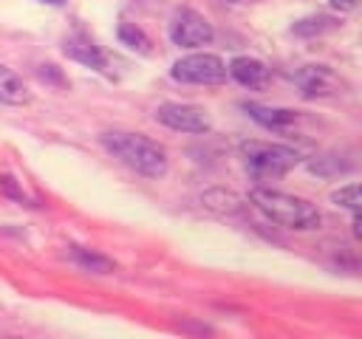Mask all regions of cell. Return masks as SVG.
<instances>
[{"label": "cell", "instance_id": "6da1fadb", "mask_svg": "<svg viewBox=\"0 0 362 339\" xmlns=\"http://www.w3.org/2000/svg\"><path fill=\"white\" fill-rule=\"evenodd\" d=\"M102 147L116 155L122 164H127L130 170L147 175V178H161L167 172V153L164 147H158L156 141L139 136V133H102Z\"/></svg>", "mask_w": 362, "mask_h": 339}, {"label": "cell", "instance_id": "7a4b0ae2", "mask_svg": "<svg viewBox=\"0 0 362 339\" xmlns=\"http://www.w3.org/2000/svg\"><path fill=\"white\" fill-rule=\"evenodd\" d=\"M252 203L272 220L286 229H314L320 223L317 206H311L303 198L277 192V189H252Z\"/></svg>", "mask_w": 362, "mask_h": 339}, {"label": "cell", "instance_id": "3957f363", "mask_svg": "<svg viewBox=\"0 0 362 339\" xmlns=\"http://www.w3.org/2000/svg\"><path fill=\"white\" fill-rule=\"evenodd\" d=\"M240 155L255 178H280L300 161L297 150L286 144H269V141H243Z\"/></svg>", "mask_w": 362, "mask_h": 339}, {"label": "cell", "instance_id": "277c9868", "mask_svg": "<svg viewBox=\"0 0 362 339\" xmlns=\"http://www.w3.org/2000/svg\"><path fill=\"white\" fill-rule=\"evenodd\" d=\"M173 79L189 85H218L226 79V65L215 54H189L173 65Z\"/></svg>", "mask_w": 362, "mask_h": 339}, {"label": "cell", "instance_id": "5b68a950", "mask_svg": "<svg viewBox=\"0 0 362 339\" xmlns=\"http://www.w3.org/2000/svg\"><path fill=\"white\" fill-rule=\"evenodd\" d=\"M170 40L181 48H198V45H206L212 40V25L206 17H201L198 11L192 8H181L173 14V23H170Z\"/></svg>", "mask_w": 362, "mask_h": 339}, {"label": "cell", "instance_id": "8992f818", "mask_svg": "<svg viewBox=\"0 0 362 339\" xmlns=\"http://www.w3.org/2000/svg\"><path fill=\"white\" fill-rule=\"evenodd\" d=\"M156 119L161 124H167L170 130H181V133H206L209 130V116L204 107L198 105H178V102H164L156 107Z\"/></svg>", "mask_w": 362, "mask_h": 339}, {"label": "cell", "instance_id": "52a82bcc", "mask_svg": "<svg viewBox=\"0 0 362 339\" xmlns=\"http://www.w3.org/2000/svg\"><path fill=\"white\" fill-rule=\"evenodd\" d=\"M294 82L305 96H328L337 93V88H342V82L325 65H305L303 71L294 73Z\"/></svg>", "mask_w": 362, "mask_h": 339}, {"label": "cell", "instance_id": "ba28073f", "mask_svg": "<svg viewBox=\"0 0 362 339\" xmlns=\"http://www.w3.org/2000/svg\"><path fill=\"white\" fill-rule=\"evenodd\" d=\"M226 73H229L235 82H240L243 88H260V85H266V79H269V68H266L263 62L252 59V56H238V59H232L229 68H226Z\"/></svg>", "mask_w": 362, "mask_h": 339}, {"label": "cell", "instance_id": "9c48e42d", "mask_svg": "<svg viewBox=\"0 0 362 339\" xmlns=\"http://www.w3.org/2000/svg\"><path fill=\"white\" fill-rule=\"evenodd\" d=\"M243 110H246L255 121H260L263 127H272V130H280V127H286V124H291V121L297 119V113L288 110V107H266V105H257V102L243 105Z\"/></svg>", "mask_w": 362, "mask_h": 339}, {"label": "cell", "instance_id": "30bf717a", "mask_svg": "<svg viewBox=\"0 0 362 339\" xmlns=\"http://www.w3.org/2000/svg\"><path fill=\"white\" fill-rule=\"evenodd\" d=\"M0 102H6V105H28L31 102V90L25 88V82L6 65H0Z\"/></svg>", "mask_w": 362, "mask_h": 339}, {"label": "cell", "instance_id": "8fae6325", "mask_svg": "<svg viewBox=\"0 0 362 339\" xmlns=\"http://www.w3.org/2000/svg\"><path fill=\"white\" fill-rule=\"evenodd\" d=\"M201 203L212 212H221V215H238L243 209V201L229 189H206L201 195Z\"/></svg>", "mask_w": 362, "mask_h": 339}, {"label": "cell", "instance_id": "7c38bea8", "mask_svg": "<svg viewBox=\"0 0 362 339\" xmlns=\"http://www.w3.org/2000/svg\"><path fill=\"white\" fill-rule=\"evenodd\" d=\"M65 54H68L71 59L82 62V65L105 68V56H102V51H99L93 42H88V40H68V42H65Z\"/></svg>", "mask_w": 362, "mask_h": 339}, {"label": "cell", "instance_id": "4fadbf2b", "mask_svg": "<svg viewBox=\"0 0 362 339\" xmlns=\"http://www.w3.org/2000/svg\"><path fill=\"white\" fill-rule=\"evenodd\" d=\"M351 170V161H342V155H314L308 161V172L320 178H337Z\"/></svg>", "mask_w": 362, "mask_h": 339}, {"label": "cell", "instance_id": "5bb4252c", "mask_svg": "<svg viewBox=\"0 0 362 339\" xmlns=\"http://www.w3.org/2000/svg\"><path fill=\"white\" fill-rule=\"evenodd\" d=\"M71 254H74V260H76L82 268H88V271H96V274H110V271H113V260L105 257V254H99V251L82 249V246H71Z\"/></svg>", "mask_w": 362, "mask_h": 339}, {"label": "cell", "instance_id": "9a60e30c", "mask_svg": "<svg viewBox=\"0 0 362 339\" xmlns=\"http://www.w3.org/2000/svg\"><path fill=\"white\" fill-rule=\"evenodd\" d=\"M339 23L334 17H325V14H317V17H305V20H297L291 25L294 34L300 37H314V34H325V31H334Z\"/></svg>", "mask_w": 362, "mask_h": 339}, {"label": "cell", "instance_id": "2e32d148", "mask_svg": "<svg viewBox=\"0 0 362 339\" xmlns=\"http://www.w3.org/2000/svg\"><path fill=\"white\" fill-rule=\"evenodd\" d=\"M119 40H122L127 48H133V51L150 54V40L144 37L141 28H136V25H130V23H122V25H119Z\"/></svg>", "mask_w": 362, "mask_h": 339}, {"label": "cell", "instance_id": "e0dca14e", "mask_svg": "<svg viewBox=\"0 0 362 339\" xmlns=\"http://www.w3.org/2000/svg\"><path fill=\"white\" fill-rule=\"evenodd\" d=\"M331 201H334L337 206H345V209H351V212H359V184H348V186L331 192Z\"/></svg>", "mask_w": 362, "mask_h": 339}, {"label": "cell", "instance_id": "ac0fdd59", "mask_svg": "<svg viewBox=\"0 0 362 339\" xmlns=\"http://www.w3.org/2000/svg\"><path fill=\"white\" fill-rule=\"evenodd\" d=\"M331 3V8H337V11H354L356 6H359V0H328Z\"/></svg>", "mask_w": 362, "mask_h": 339}, {"label": "cell", "instance_id": "d6986e66", "mask_svg": "<svg viewBox=\"0 0 362 339\" xmlns=\"http://www.w3.org/2000/svg\"><path fill=\"white\" fill-rule=\"evenodd\" d=\"M42 3H51V6H62L65 0H42Z\"/></svg>", "mask_w": 362, "mask_h": 339}, {"label": "cell", "instance_id": "ffe728a7", "mask_svg": "<svg viewBox=\"0 0 362 339\" xmlns=\"http://www.w3.org/2000/svg\"><path fill=\"white\" fill-rule=\"evenodd\" d=\"M229 3H235V0H229Z\"/></svg>", "mask_w": 362, "mask_h": 339}]
</instances>
